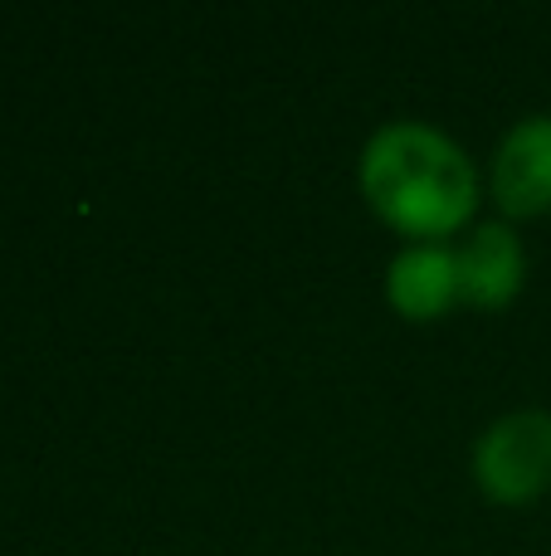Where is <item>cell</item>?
Wrapping results in <instances>:
<instances>
[{"label":"cell","mask_w":551,"mask_h":556,"mask_svg":"<svg viewBox=\"0 0 551 556\" xmlns=\"http://www.w3.org/2000/svg\"><path fill=\"white\" fill-rule=\"evenodd\" d=\"M361 191L371 211L410 244H445L478 205V172L449 132L400 117L361 147Z\"/></svg>","instance_id":"cell-1"},{"label":"cell","mask_w":551,"mask_h":556,"mask_svg":"<svg viewBox=\"0 0 551 556\" xmlns=\"http://www.w3.org/2000/svg\"><path fill=\"white\" fill-rule=\"evenodd\" d=\"M474 479L494 503L523 508L551 489V415H498L474 444Z\"/></svg>","instance_id":"cell-2"},{"label":"cell","mask_w":551,"mask_h":556,"mask_svg":"<svg viewBox=\"0 0 551 556\" xmlns=\"http://www.w3.org/2000/svg\"><path fill=\"white\" fill-rule=\"evenodd\" d=\"M488 181H494V201L513 220L551 211V113H533L508 127Z\"/></svg>","instance_id":"cell-3"},{"label":"cell","mask_w":551,"mask_h":556,"mask_svg":"<svg viewBox=\"0 0 551 556\" xmlns=\"http://www.w3.org/2000/svg\"><path fill=\"white\" fill-rule=\"evenodd\" d=\"M459 298L478 313H498L508 307L527 283V250L508 225H478L464 244H459Z\"/></svg>","instance_id":"cell-4"},{"label":"cell","mask_w":551,"mask_h":556,"mask_svg":"<svg viewBox=\"0 0 551 556\" xmlns=\"http://www.w3.org/2000/svg\"><path fill=\"white\" fill-rule=\"evenodd\" d=\"M386 298L410 323H435L459 298V254L449 244H406L386 269Z\"/></svg>","instance_id":"cell-5"}]
</instances>
